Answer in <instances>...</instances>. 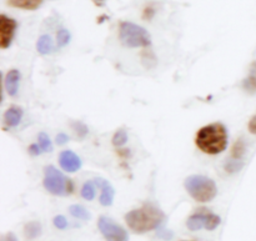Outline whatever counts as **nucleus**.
I'll use <instances>...</instances> for the list:
<instances>
[{"label":"nucleus","instance_id":"nucleus-26","mask_svg":"<svg viewBox=\"0 0 256 241\" xmlns=\"http://www.w3.org/2000/svg\"><path fill=\"white\" fill-rule=\"evenodd\" d=\"M55 142H56L58 145H64L65 142H69V136H68L66 134H58L56 135V139H55Z\"/></svg>","mask_w":256,"mask_h":241},{"label":"nucleus","instance_id":"nucleus-1","mask_svg":"<svg viewBox=\"0 0 256 241\" xmlns=\"http://www.w3.org/2000/svg\"><path fill=\"white\" fill-rule=\"evenodd\" d=\"M164 212L152 204H146L140 209L132 210L125 215L128 226L138 234H144L158 229L164 222Z\"/></svg>","mask_w":256,"mask_h":241},{"label":"nucleus","instance_id":"nucleus-28","mask_svg":"<svg viewBox=\"0 0 256 241\" xmlns=\"http://www.w3.org/2000/svg\"><path fill=\"white\" fill-rule=\"evenodd\" d=\"M249 132L252 134L256 135V114L252 118V120L249 122Z\"/></svg>","mask_w":256,"mask_h":241},{"label":"nucleus","instance_id":"nucleus-18","mask_svg":"<svg viewBox=\"0 0 256 241\" xmlns=\"http://www.w3.org/2000/svg\"><path fill=\"white\" fill-rule=\"evenodd\" d=\"M69 212L70 214H72L74 218H76V219H80V220L90 219V212H88L84 206H82V205H72V206H70Z\"/></svg>","mask_w":256,"mask_h":241},{"label":"nucleus","instance_id":"nucleus-10","mask_svg":"<svg viewBox=\"0 0 256 241\" xmlns=\"http://www.w3.org/2000/svg\"><path fill=\"white\" fill-rule=\"evenodd\" d=\"M94 182L96 184L98 188L102 189V195H100V204L102 206H110L112 204V200H114V188L110 185L109 182H106L105 179L102 178H96L94 180Z\"/></svg>","mask_w":256,"mask_h":241},{"label":"nucleus","instance_id":"nucleus-19","mask_svg":"<svg viewBox=\"0 0 256 241\" xmlns=\"http://www.w3.org/2000/svg\"><path fill=\"white\" fill-rule=\"evenodd\" d=\"M38 144H39L42 152H52V142H50L49 136H48L45 132H40V134H39V136H38Z\"/></svg>","mask_w":256,"mask_h":241},{"label":"nucleus","instance_id":"nucleus-5","mask_svg":"<svg viewBox=\"0 0 256 241\" xmlns=\"http://www.w3.org/2000/svg\"><path fill=\"white\" fill-rule=\"evenodd\" d=\"M44 188L48 192L56 196H68L74 192V185L72 180L54 166L45 168Z\"/></svg>","mask_w":256,"mask_h":241},{"label":"nucleus","instance_id":"nucleus-23","mask_svg":"<svg viewBox=\"0 0 256 241\" xmlns=\"http://www.w3.org/2000/svg\"><path fill=\"white\" fill-rule=\"evenodd\" d=\"M70 42V32L66 29H60L56 35V44L59 48L65 46Z\"/></svg>","mask_w":256,"mask_h":241},{"label":"nucleus","instance_id":"nucleus-15","mask_svg":"<svg viewBox=\"0 0 256 241\" xmlns=\"http://www.w3.org/2000/svg\"><path fill=\"white\" fill-rule=\"evenodd\" d=\"M36 50L39 54L48 55L54 52V42L49 35H42L36 42Z\"/></svg>","mask_w":256,"mask_h":241},{"label":"nucleus","instance_id":"nucleus-9","mask_svg":"<svg viewBox=\"0 0 256 241\" xmlns=\"http://www.w3.org/2000/svg\"><path fill=\"white\" fill-rule=\"evenodd\" d=\"M59 164L65 172H76L82 168V160L75 152H70V150H65L60 154Z\"/></svg>","mask_w":256,"mask_h":241},{"label":"nucleus","instance_id":"nucleus-4","mask_svg":"<svg viewBox=\"0 0 256 241\" xmlns=\"http://www.w3.org/2000/svg\"><path fill=\"white\" fill-rule=\"evenodd\" d=\"M119 38L128 48H140L152 45V36L145 28L130 22H122L119 28Z\"/></svg>","mask_w":256,"mask_h":241},{"label":"nucleus","instance_id":"nucleus-8","mask_svg":"<svg viewBox=\"0 0 256 241\" xmlns=\"http://www.w3.org/2000/svg\"><path fill=\"white\" fill-rule=\"evenodd\" d=\"M18 22L6 15H0V46L2 49H8L12 45L16 32Z\"/></svg>","mask_w":256,"mask_h":241},{"label":"nucleus","instance_id":"nucleus-24","mask_svg":"<svg viewBox=\"0 0 256 241\" xmlns=\"http://www.w3.org/2000/svg\"><path fill=\"white\" fill-rule=\"evenodd\" d=\"M54 225H55V228H58V229L64 230V229H66V226H68V220L65 219L62 215H58V216L54 218Z\"/></svg>","mask_w":256,"mask_h":241},{"label":"nucleus","instance_id":"nucleus-30","mask_svg":"<svg viewBox=\"0 0 256 241\" xmlns=\"http://www.w3.org/2000/svg\"><path fill=\"white\" fill-rule=\"evenodd\" d=\"M92 2H94L96 5H102V2H104L105 0H92Z\"/></svg>","mask_w":256,"mask_h":241},{"label":"nucleus","instance_id":"nucleus-2","mask_svg":"<svg viewBox=\"0 0 256 241\" xmlns=\"http://www.w3.org/2000/svg\"><path fill=\"white\" fill-rule=\"evenodd\" d=\"M195 144L208 155H218L228 148L226 128L220 122H214L202 128L195 138Z\"/></svg>","mask_w":256,"mask_h":241},{"label":"nucleus","instance_id":"nucleus-11","mask_svg":"<svg viewBox=\"0 0 256 241\" xmlns=\"http://www.w3.org/2000/svg\"><path fill=\"white\" fill-rule=\"evenodd\" d=\"M19 82H20V72L19 70L12 69L6 72V76H5L4 85L5 90H6L8 94L10 96H15L18 94V90H19Z\"/></svg>","mask_w":256,"mask_h":241},{"label":"nucleus","instance_id":"nucleus-20","mask_svg":"<svg viewBox=\"0 0 256 241\" xmlns=\"http://www.w3.org/2000/svg\"><path fill=\"white\" fill-rule=\"evenodd\" d=\"M245 142L244 140L240 139L235 142L234 148H232V159H238V160H242V158L244 156L245 154Z\"/></svg>","mask_w":256,"mask_h":241},{"label":"nucleus","instance_id":"nucleus-17","mask_svg":"<svg viewBox=\"0 0 256 241\" xmlns=\"http://www.w3.org/2000/svg\"><path fill=\"white\" fill-rule=\"evenodd\" d=\"M96 184L94 182H86L82 185V196L85 200H92L96 195Z\"/></svg>","mask_w":256,"mask_h":241},{"label":"nucleus","instance_id":"nucleus-25","mask_svg":"<svg viewBox=\"0 0 256 241\" xmlns=\"http://www.w3.org/2000/svg\"><path fill=\"white\" fill-rule=\"evenodd\" d=\"M74 129L76 130L78 135H79L80 138L85 136V135L88 134L86 126H85V125H82V124H80V122H75V124H74Z\"/></svg>","mask_w":256,"mask_h":241},{"label":"nucleus","instance_id":"nucleus-12","mask_svg":"<svg viewBox=\"0 0 256 241\" xmlns=\"http://www.w3.org/2000/svg\"><path fill=\"white\" fill-rule=\"evenodd\" d=\"M22 118V110L19 106H12L4 114V126L5 129L15 128L20 124Z\"/></svg>","mask_w":256,"mask_h":241},{"label":"nucleus","instance_id":"nucleus-22","mask_svg":"<svg viewBox=\"0 0 256 241\" xmlns=\"http://www.w3.org/2000/svg\"><path fill=\"white\" fill-rule=\"evenodd\" d=\"M242 168V160H238V159H230L228 160L226 165H225V170H226L228 172H230V174H234V172H240Z\"/></svg>","mask_w":256,"mask_h":241},{"label":"nucleus","instance_id":"nucleus-21","mask_svg":"<svg viewBox=\"0 0 256 241\" xmlns=\"http://www.w3.org/2000/svg\"><path fill=\"white\" fill-rule=\"evenodd\" d=\"M128 142V132L125 129H119L115 132L114 138H112V144L115 146H122L125 142Z\"/></svg>","mask_w":256,"mask_h":241},{"label":"nucleus","instance_id":"nucleus-14","mask_svg":"<svg viewBox=\"0 0 256 241\" xmlns=\"http://www.w3.org/2000/svg\"><path fill=\"white\" fill-rule=\"evenodd\" d=\"M44 0H8L10 6L24 10H36Z\"/></svg>","mask_w":256,"mask_h":241},{"label":"nucleus","instance_id":"nucleus-3","mask_svg":"<svg viewBox=\"0 0 256 241\" xmlns=\"http://www.w3.org/2000/svg\"><path fill=\"white\" fill-rule=\"evenodd\" d=\"M190 196L198 202H209L216 196L218 188L214 180L202 175H192L184 182Z\"/></svg>","mask_w":256,"mask_h":241},{"label":"nucleus","instance_id":"nucleus-29","mask_svg":"<svg viewBox=\"0 0 256 241\" xmlns=\"http://www.w3.org/2000/svg\"><path fill=\"white\" fill-rule=\"evenodd\" d=\"M2 241H18V239L12 232H8V234L2 238Z\"/></svg>","mask_w":256,"mask_h":241},{"label":"nucleus","instance_id":"nucleus-6","mask_svg":"<svg viewBox=\"0 0 256 241\" xmlns=\"http://www.w3.org/2000/svg\"><path fill=\"white\" fill-rule=\"evenodd\" d=\"M98 228L106 241H129L128 232L110 218L102 216L98 220Z\"/></svg>","mask_w":256,"mask_h":241},{"label":"nucleus","instance_id":"nucleus-13","mask_svg":"<svg viewBox=\"0 0 256 241\" xmlns=\"http://www.w3.org/2000/svg\"><path fill=\"white\" fill-rule=\"evenodd\" d=\"M242 88L248 94H256V62L250 65L249 75L242 82Z\"/></svg>","mask_w":256,"mask_h":241},{"label":"nucleus","instance_id":"nucleus-16","mask_svg":"<svg viewBox=\"0 0 256 241\" xmlns=\"http://www.w3.org/2000/svg\"><path fill=\"white\" fill-rule=\"evenodd\" d=\"M24 232L28 239H35V238H38L42 234V225L38 222H29V224L25 225Z\"/></svg>","mask_w":256,"mask_h":241},{"label":"nucleus","instance_id":"nucleus-27","mask_svg":"<svg viewBox=\"0 0 256 241\" xmlns=\"http://www.w3.org/2000/svg\"><path fill=\"white\" fill-rule=\"evenodd\" d=\"M29 152L32 155V156H38V155L42 152V149H40L39 144H32L29 146Z\"/></svg>","mask_w":256,"mask_h":241},{"label":"nucleus","instance_id":"nucleus-7","mask_svg":"<svg viewBox=\"0 0 256 241\" xmlns=\"http://www.w3.org/2000/svg\"><path fill=\"white\" fill-rule=\"evenodd\" d=\"M222 222L219 215L212 214V212H200L196 214L192 215V216L188 219V228L192 232H198V230L205 228L206 230H215Z\"/></svg>","mask_w":256,"mask_h":241}]
</instances>
